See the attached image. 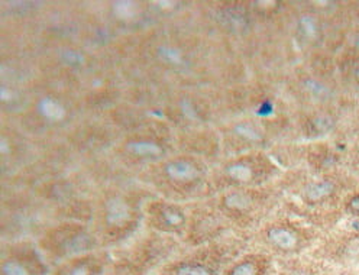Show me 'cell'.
<instances>
[{
  "mask_svg": "<svg viewBox=\"0 0 359 275\" xmlns=\"http://www.w3.org/2000/svg\"><path fill=\"white\" fill-rule=\"evenodd\" d=\"M38 112L43 119H47L50 122H58L64 118L65 109L62 105L53 98H43L38 103Z\"/></svg>",
  "mask_w": 359,
  "mask_h": 275,
  "instance_id": "cell-9",
  "label": "cell"
},
{
  "mask_svg": "<svg viewBox=\"0 0 359 275\" xmlns=\"http://www.w3.org/2000/svg\"><path fill=\"white\" fill-rule=\"evenodd\" d=\"M165 174L175 182H191L200 175V170L190 159H175L165 167Z\"/></svg>",
  "mask_w": 359,
  "mask_h": 275,
  "instance_id": "cell-7",
  "label": "cell"
},
{
  "mask_svg": "<svg viewBox=\"0 0 359 275\" xmlns=\"http://www.w3.org/2000/svg\"><path fill=\"white\" fill-rule=\"evenodd\" d=\"M345 208H346V212H348L351 216L359 217V192L352 193V194L346 199Z\"/></svg>",
  "mask_w": 359,
  "mask_h": 275,
  "instance_id": "cell-17",
  "label": "cell"
},
{
  "mask_svg": "<svg viewBox=\"0 0 359 275\" xmlns=\"http://www.w3.org/2000/svg\"><path fill=\"white\" fill-rule=\"evenodd\" d=\"M128 151L141 158H158L163 154L160 145L151 141H133L126 145Z\"/></svg>",
  "mask_w": 359,
  "mask_h": 275,
  "instance_id": "cell-10",
  "label": "cell"
},
{
  "mask_svg": "<svg viewBox=\"0 0 359 275\" xmlns=\"http://www.w3.org/2000/svg\"><path fill=\"white\" fill-rule=\"evenodd\" d=\"M158 54H160V57L164 62L171 64V65H180V64H183V61H184L183 54L180 53L177 48L170 47V45H164V47H160Z\"/></svg>",
  "mask_w": 359,
  "mask_h": 275,
  "instance_id": "cell-14",
  "label": "cell"
},
{
  "mask_svg": "<svg viewBox=\"0 0 359 275\" xmlns=\"http://www.w3.org/2000/svg\"><path fill=\"white\" fill-rule=\"evenodd\" d=\"M224 258L216 250L193 255L167 265L160 275H222Z\"/></svg>",
  "mask_w": 359,
  "mask_h": 275,
  "instance_id": "cell-2",
  "label": "cell"
},
{
  "mask_svg": "<svg viewBox=\"0 0 359 275\" xmlns=\"http://www.w3.org/2000/svg\"><path fill=\"white\" fill-rule=\"evenodd\" d=\"M48 267L32 248L16 246L5 252L0 262V275H45Z\"/></svg>",
  "mask_w": 359,
  "mask_h": 275,
  "instance_id": "cell-1",
  "label": "cell"
},
{
  "mask_svg": "<svg viewBox=\"0 0 359 275\" xmlns=\"http://www.w3.org/2000/svg\"><path fill=\"white\" fill-rule=\"evenodd\" d=\"M333 126V121L327 116H316L311 122V129L314 133L325 135L327 133Z\"/></svg>",
  "mask_w": 359,
  "mask_h": 275,
  "instance_id": "cell-16",
  "label": "cell"
},
{
  "mask_svg": "<svg viewBox=\"0 0 359 275\" xmlns=\"http://www.w3.org/2000/svg\"><path fill=\"white\" fill-rule=\"evenodd\" d=\"M336 192H338V186H336V182L333 180L323 178V180H318V181L307 185L306 189L303 190V196L309 203L316 204V203H323V201L329 200L330 197H333L336 194Z\"/></svg>",
  "mask_w": 359,
  "mask_h": 275,
  "instance_id": "cell-8",
  "label": "cell"
},
{
  "mask_svg": "<svg viewBox=\"0 0 359 275\" xmlns=\"http://www.w3.org/2000/svg\"><path fill=\"white\" fill-rule=\"evenodd\" d=\"M233 132L248 142H258L262 140V132L251 122H242L233 128Z\"/></svg>",
  "mask_w": 359,
  "mask_h": 275,
  "instance_id": "cell-11",
  "label": "cell"
},
{
  "mask_svg": "<svg viewBox=\"0 0 359 275\" xmlns=\"http://www.w3.org/2000/svg\"><path fill=\"white\" fill-rule=\"evenodd\" d=\"M299 31L306 39H314L319 34L318 20L310 15H303L299 19Z\"/></svg>",
  "mask_w": 359,
  "mask_h": 275,
  "instance_id": "cell-13",
  "label": "cell"
},
{
  "mask_svg": "<svg viewBox=\"0 0 359 275\" xmlns=\"http://www.w3.org/2000/svg\"><path fill=\"white\" fill-rule=\"evenodd\" d=\"M266 241L274 249L284 254H294L304 246V239L296 229L284 224L268 227Z\"/></svg>",
  "mask_w": 359,
  "mask_h": 275,
  "instance_id": "cell-3",
  "label": "cell"
},
{
  "mask_svg": "<svg viewBox=\"0 0 359 275\" xmlns=\"http://www.w3.org/2000/svg\"><path fill=\"white\" fill-rule=\"evenodd\" d=\"M355 158H356V161L359 163V142H358V145L355 147Z\"/></svg>",
  "mask_w": 359,
  "mask_h": 275,
  "instance_id": "cell-21",
  "label": "cell"
},
{
  "mask_svg": "<svg viewBox=\"0 0 359 275\" xmlns=\"http://www.w3.org/2000/svg\"><path fill=\"white\" fill-rule=\"evenodd\" d=\"M353 42H355V47H356V50H359V32L355 35Z\"/></svg>",
  "mask_w": 359,
  "mask_h": 275,
  "instance_id": "cell-20",
  "label": "cell"
},
{
  "mask_svg": "<svg viewBox=\"0 0 359 275\" xmlns=\"http://www.w3.org/2000/svg\"><path fill=\"white\" fill-rule=\"evenodd\" d=\"M271 267V260L262 254L245 255L222 272V275H266Z\"/></svg>",
  "mask_w": 359,
  "mask_h": 275,
  "instance_id": "cell-5",
  "label": "cell"
},
{
  "mask_svg": "<svg viewBox=\"0 0 359 275\" xmlns=\"http://www.w3.org/2000/svg\"><path fill=\"white\" fill-rule=\"evenodd\" d=\"M283 275H326V274H318V272H313V269L302 267V269H299V268H293L291 271L284 269Z\"/></svg>",
  "mask_w": 359,
  "mask_h": 275,
  "instance_id": "cell-18",
  "label": "cell"
},
{
  "mask_svg": "<svg viewBox=\"0 0 359 275\" xmlns=\"http://www.w3.org/2000/svg\"><path fill=\"white\" fill-rule=\"evenodd\" d=\"M62 58H64V61H65L67 64H70V65H79V64L83 62V57H81L79 53H73V51L65 53V54L62 55Z\"/></svg>",
  "mask_w": 359,
  "mask_h": 275,
  "instance_id": "cell-19",
  "label": "cell"
},
{
  "mask_svg": "<svg viewBox=\"0 0 359 275\" xmlns=\"http://www.w3.org/2000/svg\"><path fill=\"white\" fill-rule=\"evenodd\" d=\"M106 267V260L100 255L86 254L61 264L54 275H102Z\"/></svg>",
  "mask_w": 359,
  "mask_h": 275,
  "instance_id": "cell-4",
  "label": "cell"
},
{
  "mask_svg": "<svg viewBox=\"0 0 359 275\" xmlns=\"http://www.w3.org/2000/svg\"><path fill=\"white\" fill-rule=\"evenodd\" d=\"M161 217H163L164 223L171 226V227H180L184 223V215L180 212L177 208H171V206L163 209Z\"/></svg>",
  "mask_w": 359,
  "mask_h": 275,
  "instance_id": "cell-15",
  "label": "cell"
},
{
  "mask_svg": "<svg viewBox=\"0 0 359 275\" xmlns=\"http://www.w3.org/2000/svg\"><path fill=\"white\" fill-rule=\"evenodd\" d=\"M224 174H226L228 180L232 181L233 185L248 186L255 182L258 171L255 170V166L251 161H248V159H238V161L231 163L226 168H224Z\"/></svg>",
  "mask_w": 359,
  "mask_h": 275,
  "instance_id": "cell-6",
  "label": "cell"
},
{
  "mask_svg": "<svg viewBox=\"0 0 359 275\" xmlns=\"http://www.w3.org/2000/svg\"><path fill=\"white\" fill-rule=\"evenodd\" d=\"M129 210L126 204L121 200H114L107 206V220L114 224H119L128 219Z\"/></svg>",
  "mask_w": 359,
  "mask_h": 275,
  "instance_id": "cell-12",
  "label": "cell"
}]
</instances>
